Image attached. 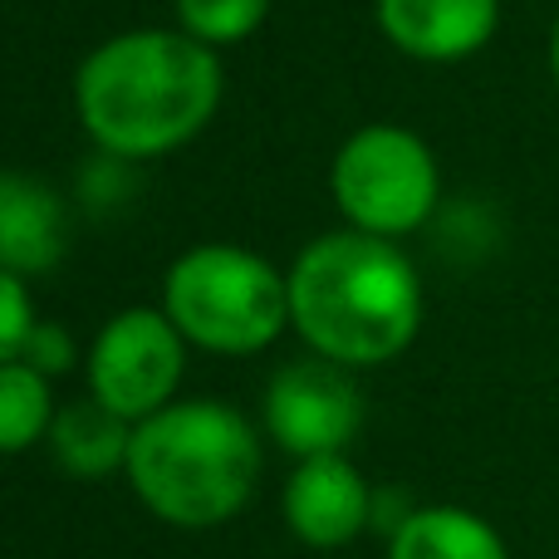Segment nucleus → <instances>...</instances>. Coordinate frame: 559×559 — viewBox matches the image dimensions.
Instances as JSON below:
<instances>
[{"label": "nucleus", "instance_id": "nucleus-10", "mask_svg": "<svg viewBox=\"0 0 559 559\" xmlns=\"http://www.w3.org/2000/svg\"><path fill=\"white\" fill-rule=\"evenodd\" d=\"M69 251V206L45 177L0 173V265L15 275H45Z\"/></svg>", "mask_w": 559, "mask_h": 559}, {"label": "nucleus", "instance_id": "nucleus-11", "mask_svg": "<svg viewBox=\"0 0 559 559\" xmlns=\"http://www.w3.org/2000/svg\"><path fill=\"white\" fill-rule=\"evenodd\" d=\"M128 447H133V423L108 413L98 397L69 403L49 427V452H55L59 472L79 476V481H98V476L128 466Z\"/></svg>", "mask_w": 559, "mask_h": 559}, {"label": "nucleus", "instance_id": "nucleus-17", "mask_svg": "<svg viewBox=\"0 0 559 559\" xmlns=\"http://www.w3.org/2000/svg\"><path fill=\"white\" fill-rule=\"evenodd\" d=\"M550 74H555V88H559V20L550 29Z\"/></svg>", "mask_w": 559, "mask_h": 559}, {"label": "nucleus", "instance_id": "nucleus-13", "mask_svg": "<svg viewBox=\"0 0 559 559\" xmlns=\"http://www.w3.org/2000/svg\"><path fill=\"white\" fill-rule=\"evenodd\" d=\"M55 427V397H49V378L35 373L25 358L0 364V456H15L49 437Z\"/></svg>", "mask_w": 559, "mask_h": 559}, {"label": "nucleus", "instance_id": "nucleus-15", "mask_svg": "<svg viewBox=\"0 0 559 559\" xmlns=\"http://www.w3.org/2000/svg\"><path fill=\"white\" fill-rule=\"evenodd\" d=\"M35 324L39 319H35V305H29L25 275L0 265V364H15L25 354V338Z\"/></svg>", "mask_w": 559, "mask_h": 559}, {"label": "nucleus", "instance_id": "nucleus-14", "mask_svg": "<svg viewBox=\"0 0 559 559\" xmlns=\"http://www.w3.org/2000/svg\"><path fill=\"white\" fill-rule=\"evenodd\" d=\"M265 15H271V0H177V29L212 49L251 39Z\"/></svg>", "mask_w": 559, "mask_h": 559}, {"label": "nucleus", "instance_id": "nucleus-16", "mask_svg": "<svg viewBox=\"0 0 559 559\" xmlns=\"http://www.w3.org/2000/svg\"><path fill=\"white\" fill-rule=\"evenodd\" d=\"M20 358H25V364L35 368V373L55 378V373H64V368L74 364V338H69L59 324H45V319H39V324L29 329L25 354H20Z\"/></svg>", "mask_w": 559, "mask_h": 559}, {"label": "nucleus", "instance_id": "nucleus-8", "mask_svg": "<svg viewBox=\"0 0 559 559\" xmlns=\"http://www.w3.org/2000/svg\"><path fill=\"white\" fill-rule=\"evenodd\" d=\"M378 29L393 49L423 64H456L491 45L501 0H373Z\"/></svg>", "mask_w": 559, "mask_h": 559}, {"label": "nucleus", "instance_id": "nucleus-9", "mask_svg": "<svg viewBox=\"0 0 559 559\" xmlns=\"http://www.w3.org/2000/svg\"><path fill=\"white\" fill-rule=\"evenodd\" d=\"M368 515H373V496L358 466L344 462V452L309 456L285 481V525L295 531V540L314 550L348 545L368 525Z\"/></svg>", "mask_w": 559, "mask_h": 559}, {"label": "nucleus", "instance_id": "nucleus-3", "mask_svg": "<svg viewBox=\"0 0 559 559\" xmlns=\"http://www.w3.org/2000/svg\"><path fill=\"white\" fill-rule=\"evenodd\" d=\"M123 472L157 521L206 531L251 501L261 476V437L236 407L212 397L167 403L133 427Z\"/></svg>", "mask_w": 559, "mask_h": 559}, {"label": "nucleus", "instance_id": "nucleus-12", "mask_svg": "<svg viewBox=\"0 0 559 559\" xmlns=\"http://www.w3.org/2000/svg\"><path fill=\"white\" fill-rule=\"evenodd\" d=\"M388 559H511L491 521L462 506H427L393 531Z\"/></svg>", "mask_w": 559, "mask_h": 559}, {"label": "nucleus", "instance_id": "nucleus-6", "mask_svg": "<svg viewBox=\"0 0 559 559\" xmlns=\"http://www.w3.org/2000/svg\"><path fill=\"white\" fill-rule=\"evenodd\" d=\"M182 368L187 338L177 334L167 309H123L88 348V397L138 427L173 403Z\"/></svg>", "mask_w": 559, "mask_h": 559}, {"label": "nucleus", "instance_id": "nucleus-5", "mask_svg": "<svg viewBox=\"0 0 559 559\" xmlns=\"http://www.w3.org/2000/svg\"><path fill=\"white\" fill-rule=\"evenodd\" d=\"M334 206L354 231L397 241L407 231H423L442 202V173L437 157L413 128L368 123L334 153L329 167Z\"/></svg>", "mask_w": 559, "mask_h": 559}, {"label": "nucleus", "instance_id": "nucleus-7", "mask_svg": "<svg viewBox=\"0 0 559 559\" xmlns=\"http://www.w3.org/2000/svg\"><path fill=\"white\" fill-rule=\"evenodd\" d=\"M364 427V393L344 364H285L265 388V432L289 456H338Z\"/></svg>", "mask_w": 559, "mask_h": 559}, {"label": "nucleus", "instance_id": "nucleus-4", "mask_svg": "<svg viewBox=\"0 0 559 559\" xmlns=\"http://www.w3.org/2000/svg\"><path fill=\"white\" fill-rule=\"evenodd\" d=\"M163 309L206 354H261L289 324V280L246 246H192L163 280Z\"/></svg>", "mask_w": 559, "mask_h": 559}, {"label": "nucleus", "instance_id": "nucleus-1", "mask_svg": "<svg viewBox=\"0 0 559 559\" xmlns=\"http://www.w3.org/2000/svg\"><path fill=\"white\" fill-rule=\"evenodd\" d=\"M222 59L187 29H123L74 74V108L98 153L143 163L187 147L222 108Z\"/></svg>", "mask_w": 559, "mask_h": 559}, {"label": "nucleus", "instance_id": "nucleus-2", "mask_svg": "<svg viewBox=\"0 0 559 559\" xmlns=\"http://www.w3.org/2000/svg\"><path fill=\"white\" fill-rule=\"evenodd\" d=\"M285 280L289 324L329 364H388L423 329V280L383 236L329 231L295 255Z\"/></svg>", "mask_w": 559, "mask_h": 559}]
</instances>
